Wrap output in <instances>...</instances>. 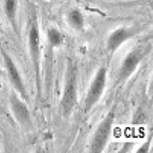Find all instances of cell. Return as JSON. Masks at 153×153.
Listing matches in <instances>:
<instances>
[{
  "label": "cell",
  "mask_w": 153,
  "mask_h": 153,
  "mask_svg": "<svg viewBox=\"0 0 153 153\" xmlns=\"http://www.w3.org/2000/svg\"><path fill=\"white\" fill-rule=\"evenodd\" d=\"M14 7V0H7L6 4V8L7 12L9 14L13 12Z\"/></svg>",
  "instance_id": "cell-11"
},
{
  "label": "cell",
  "mask_w": 153,
  "mask_h": 153,
  "mask_svg": "<svg viewBox=\"0 0 153 153\" xmlns=\"http://www.w3.org/2000/svg\"><path fill=\"white\" fill-rule=\"evenodd\" d=\"M113 120L112 116L108 115L97 128L91 143L93 152H100L105 147L110 135Z\"/></svg>",
  "instance_id": "cell-1"
},
{
  "label": "cell",
  "mask_w": 153,
  "mask_h": 153,
  "mask_svg": "<svg viewBox=\"0 0 153 153\" xmlns=\"http://www.w3.org/2000/svg\"><path fill=\"white\" fill-rule=\"evenodd\" d=\"M40 38L38 31L36 29L32 27L30 30L29 36V42L30 47L34 53L37 52L39 48Z\"/></svg>",
  "instance_id": "cell-9"
},
{
  "label": "cell",
  "mask_w": 153,
  "mask_h": 153,
  "mask_svg": "<svg viewBox=\"0 0 153 153\" xmlns=\"http://www.w3.org/2000/svg\"><path fill=\"white\" fill-rule=\"evenodd\" d=\"M106 70L103 67L97 72L92 81L85 101L87 109L92 107L100 98L104 90L106 79Z\"/></svg>",
  "instance_id": "cell-2"
},
{
  "label": "cell",
  "mask_w": 153,
  "mask_h": 153,
  "mask_svg": "<svg viewBox=\"0 0 153 153\" xmlns=\"http://www.w3.org/2000/svg\"><path fill=\"white\" fill-rule=\"evenodd\" d=\"M129 36L128 33L124 29H120L115 31L108 39V49L112 51H115L128 39Z\"/></svg>",
  "instance_id": "cell-7"
},
{
  "label": "cell",
  "mask_w": 153,
  "mask_h": 153,
  "mask_svg": "<svg viewBox=\"0 0 153 153\" xmlns=\"http://www.w3.org/2000/svg\"><path fill=\"white\" fill-rule=\"evenodd\" d=\"M47 39L49 43L53 47H58L61 45L63 38L61 33L55 29L49 30L48 33Z\"/></svg>",
  "instance_id": "cell-8"
},
{
  "label": "cell",
  "mask_w": 153,
  "mask_h": 153,
  "mask_svg": "<svg viewBox=\"0 0 153 153\" xmlns=\"http://www.w3.org/2000/svg\"><path fill=\"white\" fill-rule=\"evenodd\" d=\"M142 51L134 50L125 59L120 71V76L123 79L130 76L136 68L142 56Z\"/></svg>",
  "instance_id": "cell-3"
},
{
  "label": "cell",
  "mask_w": 153,
  "mask_h": 153,
  "mask_svg": "<svg viewBox=\"0 0 153 153\" xmlns=\"http://www.w3.org/2000/svg\"><path fill=\"white\" fill-rule=\"evenodd\" d=\"M10 100L11 108L15 118L20 123L26 122L29 118V114L25 105L14 94L11 96Z\"/></svg>",
  "instance_id": "cell-5"
},
{
  "label": "cell",
  "mask_w": 153,
  "mask_h": 153,
  "mask_svg": "<svg viewBox=\"0 0 153 153\" xmlns=\"http://www.w3.org/2000/svg\"><path fill=\"white\" fill-rule=\"evenodd\" d=\"M3 56L10 81L15 88L21 94L24 89L19 74L15 64L10 57L3 52Z\"/></svg>",
  "instance_id": "cell-4"
},
{
  "label": "cell",
  "mask_w": 153,
  "mask_h": 153,
  "mask_svg": "<svg viewBox=\"0 0 153 153\" xmlns=\"http://www.w3.org/2000/svg\"><path fill=\"white\" fill-rule=\"evenodd\" d=\"M71 21L76 26L80 27L82 24V18L80 14L77 11H74L71 14Z\"/></svg>",
  "instance_id": "cell-10"
},
{
  "label": "cell",
  "mask_w": 153,
  "mask_h": 153,
  "mask_svg": "<svg viewBox=\"0 0 153 153\" xmlns=\"http://www.w3.org/2000/svg\"><path fill=\"white\" fill-rule=\"evenodd\" d=\"M76 96V87L74 82L69 81L67 82L65 87L62 104L63 110L66 113L70 111L75 102Z\"/></svg>",
  "instance_id": "cell-6"
}]
</instances>
